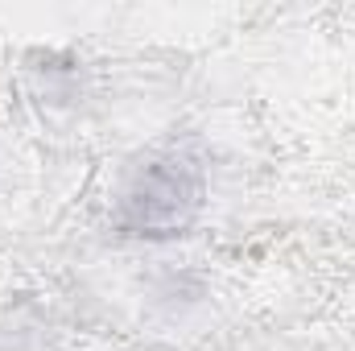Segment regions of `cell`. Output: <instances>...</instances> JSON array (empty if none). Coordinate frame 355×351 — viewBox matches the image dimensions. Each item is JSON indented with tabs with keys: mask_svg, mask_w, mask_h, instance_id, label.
Segmentation results:
<instances>
[{
	"mask_svg": "<svg viewBox=\"0 0 355 351\" xmlns=\"http://www.w3.org/2000/svg\"><path fill=\"white\" fill-rule=\"evenodd\" d=\"M207 166L182 145L141 149L112 186V228L141 244H166L186 236L207 211Z\"/></svg>",
	"mask_w": 355,
	"mask_h": 351,
	"instance_id": "obj_1",
	"label": "cell"
}]
</instances>
